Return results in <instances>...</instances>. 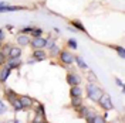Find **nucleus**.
Here are the masks:
<instances>
[{
  "label": "nucleus",
  "instance_id": "obj_1",
  "mask_svg": "<svg viewBox=\"0 0 125 123\" xmlns=\"http://www.w3.org/2000/svg\"><path fill=\"white\" fill-rule=\"evenodd\" d=\"M102 89H100L97 85L94 84H88L87 85V95H88V98L91 100H94V102H98V99L101 98L102 95Z\"/></svg>",
  "mask_w": 125,
  "mask_h": 123
},
{
  "label": "nucleus",
  "instance_id": "obj_2",
  "mask_svg": "<svg viewBox=\"0 0 125 123\" xmlns=\"http://www.w3.org/2000/svg\"><path fill=\"white\" fill-rule=\"evenodd\" d=\"M60 62H61L62 65H71L74 62V57H73V54H71L70 51L61 50L60 51Z\"/></svg>",
  "mask_w": 125,
  "mask_h": 123
},
{
  "label": "nucleus",
  "instance_id": "obj_3",
  "mask_svg": "<svg viewBox=\"0 0 125 123\" xmlns=\"http://www.w3.org/2000/svg\"><path fill=\"white\" fill-rule=\"evenodd\" d=\"M98 103H100V105H101V108L105 109V110H111V109H114V105H112L111 98H109L108 95H104V93H102L101 98L98 99Z\"/></svg>",
  "mask_w": 125,
  "mask_h": 123
},
{
  "label": "nucleus",
  "instance_id": "obj_4",
  "mask_svg": "<svg viewBox=\"0 0 125 123\" xmlns=\"http://www.w3.org/2000/svg\"><path fill=\"white\" fill-rule=\"evenodd\" d=\"M29 45L33 47V50H39V48H46V38L40 37H33V40H30Z\"/></svg>",
  "mask_w": 125,
  "mask_h": 123
},
{
  "label": "nucleus",
  "instance_id": "obj_5",
  "mask_svg": "<svg viewBox=\"0 0 125 123\" xmlns=\"http://www.w3.org/2000/svg\"><path fill=\"white\" fill-rule=\"evenodd\" d=\"M19 100L21 102V106H23V109H29V108H31V106L34 105V99H31L30 96H27V95L20 96V98H19Z\"/></svg>",
  "mask_w": 125,
  "mask_h": 123
},
{
  "label": "nucleus",
  "instance_id": "obj_6",
  "mask_svg": "<svg viewBox=\"0 0 125 123\" xmlns=\"http://www.w3.org/2000/svg\"><path fill=\"white\" fill-rule=\"evenodd\" d=\"M9 69H16L19 68L20 65H21V61H20V57H17V58H9V61H6L4 64Z\"/></svg>",
  "mask_w": 125,
  "mask_h": 123
},
{
  "label": "nucleus",
  "instance_id": "obj_7",
  "mask_svg": "<svg viewBox=\"0 0 125 123\" xmlns=\"http://www.w3.org/2000/svg\"><path fill=\"white\" fill-rule=\"evenodd\" d=\"M33 58L36 60V62L44 61L47 58V54H46V51H43V48H39V50H34V51H33Z\"/></svg>",
  "mask_w": 125,
  "mask_h": 123
},
{
  "label": "nucleus",
  "instance_id": "obj_8",
  "mask_svg": "<svg viewBox=\"0 0 125 123\" xmlns=\"http://www.w3.org/2000/svg\"><path fill=\"white\" fill-rule=\"evenodd\" d=\"M17 44H19V47H27L30 44V38H29L26 34L20 33V34L17 35Z\"/></svg>",
  "mask_w": 125,
  "mask_h": 123
},
{
  "label": "nucleus",
  "instance_id": "obj_9",
  "mask_svg": "<svg viewBox=\"0 0 125 123\" xmlns=\"http://www.w3.org/2000/svg\"><path fill=\"white\" fill-rule=\"evenodd\" d=\"M67 84L71 85V86H74V85H78L80 84V78L74 74V72H71V74H67Z\"/></svg>",
  "mask_w": 125,
  "mask_h": 123
},
{
  "label": "nucleus",
  "instance_id": "obj_10",
  "mask_svg": "<svg viewBox=\"0 0 125 123\" xmlns=\"http://www.w3.org/2000/svg\"><path fill=\"white\" fill-rule=\"evenodd\" d=\"M21 55V48L20 47H11L7 54V58H17Z\"/></svg>",
  "mask_w": 125,
  "mask_h": 123
},
{
  "label": "nucleus",
  "instance_id": "obj_11",
  "mask_svg": "<svg viewBox=\"0 0 125 123\" xmlns=\"http://www.w3.org/2000/svg\"><path fill=\"white\" fill-rule=\"evenodd\" d=\"M70 96H71V98H75V96H83V88H81V86H78V85L71 86Z\"/></svg>",
  "mask_w": 125,
  "mask_h": 123
},
{
  "label": "nucleus",
  "instance_id": "obj_12",
  "mask_svg": "<svg viewBox=\"0 0 125 123\" xmlns=\"http://www.w3.org/2000/svg\"><path fill=\"white\" fill-rule=\"evenodd\" d=\"M10 103H11V106H13V108H14V110L16 112H19V110H21V109H23V106H21V102H20V100H19V98H10Z\"/></svg>",
  "mask_w": 125,
  "mask_h": 123
},
{
  "label": "nucleus",
  "instance_id": "obj_13",
  "mask_svg": "<svg viewBox=\"0 0 125 123\" xmlns=\"http://www.w3.org/2000/svg\"><path fill=\"white\" fill-rule=\"evenodd\" d=\"M83 105V96H75V98H71V106L73 108L78 109Z\"/></svg>",
  "mask_w": 125,
  "mask_h": 123
},
{
  "label": "nucleus",
  "instance_id": "obj_14",
  "mask_svg": "<svg viewBox=\"0 0 125 123\" xmlns=\"http://www.w3.org/2000/svg\"><path fill=\"white\" fill-rule=\"evenodd\" d=\"M71 24L75 27L74 30H78V31H83V33H87L85 27H84V24L81 23V21H78V20H73V21H71Z\"/></svg>",
  "mask_w": 125,
  "mask_h": 123
},
{
  "label": "nucleus",
  "instance_id": "obj_15",
  "mask_svg": "<svg viewBox=\"0 0 125 123\" xmlns=\"http://www.w3.org/2000/svg\"><path fill=\"white\" fill-rule=\"evenodd\" d=\"M3 67H4V69H3V71H0V82H4V81L7 79L10 71H11V69H9L6 65H3Z\"/></svg>",
  "mask_w": 125,
  "mask_h": 123
},
{
  "label": "nucleus",
  "instance_id": "obj_16",
  "mask_svg": "<svg viewBox=\"0 0 125 123\" xmlns=\"http://www.w3.org/2000/svg\"><path fill=\"white\" fill-rule=\"evenodd\" d=\"M88 112H90V108H87V106H83V105H81V106L78 108V115L81 116V117H85V115Z\"/></svg>",
  "mask_w": 125,
  "mask_h": 123
},
{
  "label": "nucleus",
  "instance_id": "obj_17",
  "mask_svg": "<svg viewBox=\"0 0 125 123\" xmlns=\"http://www.w3.org/2000/svg\"><path fill=\"white\" fill-rule=\"evenodd\" d=\"M74 61L77 62L78 67H80L81 69H87V64L83 61V58H80V57H75V58H74Z\"/></svg>",
  "mask_w": 125,
  "mask_h": 123
},
{
  "label": "nucleus",
  "instance_id": "obj_18",
  "mask_svg": "<svg viewBox=\"0 0 125 123\" xmlns=\"http://www.w3.org/2000/svg\"><path fill=\"white\" fill-rule=\"evenodd\" d=\"M48 50H51V53H50V54L53 55V57H57V55L60 54V51H61V50H60L58 47L55 45V44H54V45H53V47H50Z\"/></svg>",
  "mask_w": 125,
  "mask_h": 123
},
{
  "label": "nucleus",
  "instance_id": "obj_19",
  "mask_svg": "<svg viewBox=\"0 0 125 123\" xmlns=\"http://www.w3.org/2000/svg\"><path fill=\"white\" fill-rule=\"evenodd\" d=\"M94 117H95V113L94 112H91V109H90V112L85 115V119L88 123H94Z\"/></svg>",
  "mask_w": 125,
  "mask_h": 123
},
{
  "label": "nucleus",
  "instance_id": "obj_20",
  "mask_svg": "<svg viewBox=\"0 0 125 123\" xmlns=\"http://www.w3.org/2000/svg\"><path fill=\"white\" fill-rule=\"evenodd\" d=\"M6 61H7V55L4 54L3 51H0V67H3L6 64Z\"/></svg>",
  "mask_w": 125,
  "mask_h": 123
},
{
  "label": "nucleus",
  "instance_id": "obj_21",
  "mask_svg": "<svg viewBox=\"0 0 125 123\" xmlns=\"http://www.w3.org/2000/svg\"><path fill=\"white\" fill-rule=\"evenodd\" d=\"M6 96H7L9 99H10V98H14V96H17V95H16V92L13 91V89L7 88V89H6Z\"/></svg>",
  "mask_w": 125,
  "mask_h": 123
},
{
  "label": "nucleus",
  "instance_id": "obj_22",
  "mask_svg": "<svg viewBox=\"0 0 125 123\" xmlns=\"http://www.w3.org/2000/svg\"><path fill=\"white\" fill-rule=\"evenodd\" d=\"M41 34H43V31L40 30V28H33V30H31V35H33V37H40Z\"/></svg>",
  "mask_w": 125,
  "mask_h": 123
},
{
  "label": "nucleus",
  "instance_id": "obj_23",
  "mask_svg": "<svg viewBox=\"0 0 125 123\" xmlns=\"http://www.w3.org/2000/svg\"><path fill=\"white\" fill-rule=\"evenodd\" d=\"M67 45L70 47L71 50H77V43H75L74 40H68V41H67Z\"/></svg>",
  "mask_w": 125,
  "mask_h": 123
},
{
  "label": "nucleus",
  "instance_id": "obj_24",
  "mask_svg": "<svg viewBox=\"0 0 125 123\" xmlns=\"http://www.w3.org/2000/svg\"><path fill=\"white\" fill-rule=\"evenodd\" d=\"M54 44H55V40H54V38H51V37H50L48 40H46V47H47V48L53 47Z\"/></svg>",
  "mask_w": 125,
  "mask_h": 123
},
{
  "label": "nucleus",
  "instance_id": "obj_25",
  "mask_svg": "<svg viewBox=\"0 0 125 123\" xmlns=\"http://www.w3.org/2000/svg\"><path fill=\"white\" fill-rule=\"evenodd\" d=\"M6 110H7V108H6L4 102H1V100H0V115H4V113H6Z\"/></svg>",
  "mask_w": 125,
  "mask_h": 123
},
{
  "label": "nucleus",
  "instance_id": "obj_26",
  "mask_svg": "<svg viewBox=\"0 0 125 123\" xmlns=\"http://www.w3.org/2000/svg\"><path fill=\"white\" fill-rule=\"evenodd\" d=\"M104 122H105V117L95 115V117H94V123H104Z\"/></svg>",
  "mask_w": 125,
  "mask_h": 123
},
{
  "label": "nucleus",
  "instance_id": "obj_27",
  "mask_svg": "<svg viewBox=\"0 0 125 123\" xmlns=\"http://www.w3.org/2000/svg\"><path fill=\"white\" fill-rule=\"evenodd\" d=\"M10 48H11V45H10V44H6V45H1V51H3L4 54L7 55V54H9V51H10Z\"/></svg>",
  "mask_w": 125,
  "mask_h": 123
},
{
  "label": "nucleus",
  "instance_id": "obj_28",
  "mask_svg": "<svg viewBox=\"0 0 125 123\" xmlns=\"http://www.w3.org/2000/svg\"><path fill=\"white\" fill-rule=\"evenodd\" d=\"M115 50L118 51V54H119V57H121V58H124V57H125L124 48H122V47H115Z\"/></svg>",
  "mask_w": 125,
  "mask_h": 123
},
{
  "label": "nucleus",
  "instance_id": "obj_29",
  "mask_svg": "<svg viewBox=\"0 0 125 123\" xmlns=\"http://www.w3.org/2000/svg\"><path fill=\"white\" fill-rule=\"evenodd\" d=\"M31 30H33V27H24V28H21V30H20V33L27 34V33H31Z\"/></svg>",
  "mask_w": 125,
  "mask_h": 123
},
{
  "label": "nucleus",
  "instance_id": "obj_30",
  "mask_svg": "<svg viewBox=\"0 0 125 123\" xmlns=\"http://www.w3.org/2000/svg\"><path fill=\"white\" fill-rule=\"evenodd\" d=\"M115 81H117V84L119 85V86H124V82H122V81H121V79H118V78H117V79H115Z\"/></svg>",
  "mask_w": 125,
  "mask_h": 123
},
{
  "label": "nucleus",
  "instance_id": "obj_31",
  "mask_svg": "<svg viewBox=\"0 0 125 123\" xmlns=\"http://www.w3.org/2000/svg\"><path fill=\"white\" fill-rule=\"evenodd\" d=\"M3 38H4V34H3L1 28H0V41H3Z\"/></svg>",
  "mask_w": 125,
  "mask_h": 123
},
{
  "label": "nucleus",
  "instance_id": "obj_32",
  "mask_svg": "<svg viewBox=\"0 0 125 123\" xmlns=\"http://www.w3.org/2000/svg\"><path fill=\"white\" fill-rule=\"evenodd\" d=\"M3 6H6V3H0V10H1V7Z\"/></svg>",
  "mask_w": 125,
  "mask_h": 123
},
{
  "label": "nucleus",
  "instance_id": "obj_33",
  "mask_svg": "<svg viewBox=\"0 0 125 123\" xmlns=\"http://www.w3.org/2000/svg\"><path fill=\"white\" fill-rule=\"evenodd\" d=\"M1 45H3V41H0V50H1Z\"/></svg>",
  "mask_w": 125,
  "mask_h": 123
}]
</instances>
